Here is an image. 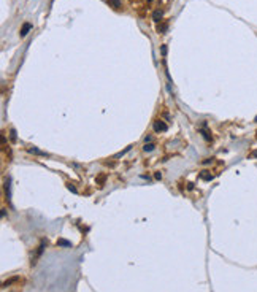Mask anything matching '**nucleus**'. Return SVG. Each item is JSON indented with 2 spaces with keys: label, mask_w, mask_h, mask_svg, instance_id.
<instances>
[{
  "label": "nucleus",
  "mask_w": 257,
  "mask_h": 292,
  "mask_svg": "<svg viewBox=\"0 0 257 292\" xmlns=\"http://www.w3.org/2000/svg\"><path fill=\"white\" fill-rule=\"evenodd\" d=\"M153 129H154L155 133H161V132H167V130H168V125H167L162 119H159V121H154Z\"/></svg>",
  "instance_id": "nucleus-1"
},
{
  "label": "nucleus",
  "mask_w": 257,
  "mask_h": 292,
  "mask_svg": "<svg viewBox=\"0 0 257 292\" xmlns=\"http://www.w3.org/2000/svg\"><path fill=\"white\" fill-rule=\"evenodd\" d=\"M27 151L30 152V154H37V156H41V157H49V154L48 152H45V151H40L38 148H27Z\"/></svg>",
  "instance_id": "nucleus-2"
},
{
  "label": "nucleus",
  "mask_w": 257,
  "mask_h": 292,
  "mask_svg": "<svg viewBox=\"0 0 257 292\" xmlns=\"http://www.w3.org/2000/svg\"><path fill=\"white\" fill-rule=\"evenodd\" d=\"M30 29H32V24L30 22H24L22 24V29H21V32H19V35L21 37H26L29 32H30Z\"/></svg>",
  "instance_id": "nucleus-3"
},
{
  "label": "nucleus",
  "mask_w": 257,
  "mask_h": 292,
  "mask_svg": "<svg viewBox=\"0 0 257 292\" xmlns=\"http://www.w3.org/2000/svg\"><path fill=\"white\" fill-rule=\"evenodd\" d=\"M199 178H200V180H203V181H211L214 176H213V175H211V173H209L208 170H203V172H200Z\"/></svg>",
  "instance_id": "nucleus-4"
},
{
  "label": "nucleus",
  "mask_w": 257,
  "mask_h": 292,
  "mask_svg": "<svg viewBox=\"0 0 257 292\" xmlns=\"http://www.w3.org/2000/svg\"><path fill=\"white\" fill-rule=\"evenodd\" d=\"M45 241H43V243H41L40 244V246H38V249H37V254H35V257H32V265L33 264H35V262H37V259H38V257L41 256V252H43V249H45Z\"/></svg>",
  "instance_id": "nucleus-5"
},
{
  "label": "nucleus",
  "mask_w": 257,
  "mask_h": 292,
  "mask_svg": "<svg viewBox=\"0 0 257 292\" xmlns=\"http://www.w3.org/2000/svg\"><path fill=\"white\" fill-rule=\"evenodd\" d=\"M162 16H163V11L162 10H155L153 13V21H155V22H161L162 21Z\"/></svg>",
  "instance_id": "nucleus-6"
},
{
  "label": "nucleus",
  "mask_w": 257,
  "mask_h": 292,
  "mask_svg": "<svg viewBox=\"0 0 257 292\" xmlns=\"http://www.w3.org/2000/svg\"><path fill=\"white\" fill-rule=\"evenodd\" d=\"M10 178H8V180L5 181V194H6V198H8V200H10V198H11V189H10Z\"/></svg>",
  "instance_id": "nucleus-7"
},
{
  "label": "nucleus",
  "mask_w": 257,
  "mask_h": 292,
  "mask_svg": "<svg viewBox=\"0 0 257 292\" xmlns=\"http://www.w3.org/2000/svg\"><path fill=\"white\" fill-rule=\"evenodd\" d=\"M57 246H65V248H70L71 246V243L70 241H67V240H57Z\"/></svg>",
  "instance_id": "nucleus-8"
},
{
  "label": "nucleus",
  "mask_w": 257,
  "mask_h": 292,
  "mask_svg": "<svg viewBox=\"0 0 257 292\" xmlns=\"http://www.w3.org/2000/svg\"><path fill=\"white\" fill-rule=\"evenodd\" d=\"M154 148H155L154 143H146V145L143 146V149H145L146 152H151V151H154Z\"/></svg>",
  "instance_id": "nucleus-9"
},
{
  "label": "nucleus",
  "mask_w": 257,
  "mask_h": 292,
  "mask_svg": "<svg viewBox=\"0 0 257 292\" xmlns=\"http://www.w3.org/2000/svg\"><path fill=\"white\" fill-rule=\"evenodd\" d=\"M16 281H19V276H14V278H11V279H8V281H5V283H3V287H8L10 284H13V283H16Z\"/></svg>",
  "instance_id": "nucleus-10"
},
{
  "label": "nucleus",
  "mask_w": 257,
  "mask_h": 292,
  "mask_svg": "<svg viewBox=\"0 0 257 292\" xmlns=\"http://www.w3.org/2000/svg\"><path fill=\"white\" fill-rule=\"evenodd\" d=\"M200 132H202V137H203V138L206 140V141H209V140H211V137H209V133H208V130H205V129H202V130H200Z\"/></svg>",
  "instance_id": "nucleus-11"
},
{
  "label": "nucleus",
  "mask_w": 257,
  "mask_h": 292,
  "mask_svg": "<svg viewBox=\"0 0 257 292\" xmlns=\"http://www.w3.org/2000/svg\"><path fill=\"white\" fill-rule=\"evenodd\" d=\"M167 29H168V25H167V24H162V25H159V27H157V32L165 33V32H167Z\"/></svg>",
  "instance_id": "nucleus-12"
},
{
  "label": "nucleus",
  "mask_w": 257,
  "mask_h": 292,
  "mask_svg": "<svg viewBox=\"0 0 257 292\" xmlns=\"http://www.w3.org/2000/svg\"><path fill=\"white\" fill-rule=\"evenodd\" d=\"M10 138H11V141H16V130L14 129H10Z\"/></svg>",
  "instance_id": "nucleus-13"
},
{
  "label": "nucleus",
  "mask_w": 257,
  "mask_h": 292,
  "mask_svg": "<svg viewBox=\"0 0 257 292\" xmlns=\"http://www.w3.org/2000/svg\"><path fill=\"white\" fill-rule=\"evenodd\" d=\"M109 3H111V5L114 6V8H119V6H121V2H119V0H109Z\"/></svg>",
  "instance_id": "nucleus-14"
},
{
  "label": "nucleus",
  "mask_w": 257,
  "mask_h": 292,
  "mask_svg": "<svg viewBox=\"0 0 257 292\" xmlns=\"http://www.w3.org/2000/svg\"><path fill=\"white\" fill-rule=\"evenodd\" d=\"M130 148H132V146H127V148H125L124 151H121L119 154H116V157H121V156H124V154H125V152H127V151H130Z\"/></svg>",
  "instance_id": "nucleus-15"
},
{
  "label": "nucleus",
  "mask_w": 257,
  "mask_h": 292,
  "mask_svg": "<svg viewBox=\"0 0 257 292\" xmlns=\"http://www.w3.org/2000/svg\"><path fill=\"white\" fill-rule=\"evenodd\" d=\"M154 178H155V180H162V173L161 172H155L154 173Z\"/></svg>",
  "instance_id": "nucleus-16"
},
{
  "label": "nucleus",
  "mask_w": 257,
  "mask_h": 292,
  "mask_svg": "<svg viewBox=\"0 0 257 292\" xmlns=\"http://www.w3.org/2000/svg\"><path fill=\"white\" fill-rule=\"evenodd\" d=\"M161 53L163 54V56L167 54V46H165V45H162V48H161Z\"/></svg>",
  "instance_id": "nucleus-17"
},
{
  "label": "nucleus",
  "mask_w": 257,
  "mask_h": 292,
  "mask_svg": "<svg viewBox=\"0 0 257 292\" xmlns=\"http://www.w3.org/2000/svg\"><path fill=\"white\" fill-rule=\"evenodd\" d=\"M67 187H68L71 192H76V189H75V186H71V184H67Z\"/></svg>",
  "instance_id": "nucleus-18"
},
{
  "label": "nucleus",
  "mask_w": 257,
  "mask_h": 292,
  "mask_svg": "<svg viewBox=\"0 0 257 292\" xmlns=\"http://www.w3.org/2000/svg\"><path fill=\"white\" fill-rule=\"evenodd\" d=\"M209 162H213V159H205L202 164H203V165H206V164H209Z\"/></svg>",
  "instance_id": "nucleus-19"
},
{
  "label": "nucleus",
  "mask_w": 257,
  "mask_h": 292,
  "mask_svg": "<svg viewBox=\"0 0 257 292\" xmlns=\"http://www.w3.org/2000/svg\"><path fill=\"white\" fill-rule=\"evenodd\" d=\"M145 141H146V143H149V141H151V135H148V137L145 138Z\"/></svg>",
  "instance_id": "nucleus-20"
},
{
  "label": "nucleus",
  "mask_w": 257,
  "mask_h": 292,
  "mask_svg": "<svg viewBox=\"0 0 257 292\" xmlns=\"http://www.w3.org/2000/svg\"><path fill=\"white\" fill-rule=\"evenodd\" d=\"M148 2H153V0H148Z\"/></svg>",
  "instance_id": "nucleus-21"
},
{
  "label": "nucleus",
  "mask_w": 257,
  "mask_h": 292,
  "mask_svg": "<svg viewBox=\"0 0 257 292\" xmlns=\"http://www.w3.org/2000/svg\"><path fill=\"white\" fill-rule=\"evenodd\" d=\"M256 122H257V118H256Z\"/></svg>",
  "instance_id": "nucleus-22"
}]
</instances>
